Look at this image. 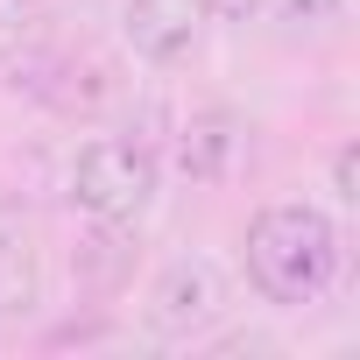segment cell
Returning <instances> with one entry per match:
<instances>
[{"instance_id":"obj_2","label":"cell","mask_w":360,"mask_h":360,"mask_svg":"<svg viewBox=\"0 0 360 360\" xmlns=\"http://www.w3.org/2000/svg\"><path fill=\"white\" fill-rule=\"evenodd\" d=\"M162 191V162L148 141H127V134H99L78 148L71 162V205L99 226H134Z\"/></svg>"},{"instance_id":"obj_1","label":"cell","mask_w":360,"mask_h":360,"mask_svg":"<svg viewBox=\"0 0 360 360\" xmlns=\"http://www.w3.org/2000/svg\"><path fill=\"white\" fill-rule=\"evenodd\" d=\"M248 283L269 297V304H318L325 283L339 276V226L318 212V205H262L248 219Z\"/></svg>"},{"instance_id":"obj_5","label":"cell","mask_w":360,"mask_h":360,"mask_svg":"<svg viewBox=\"0 0 360 360\" xmlns=\"http://www.w3.org/2000/svg\"><path fill=\"white\" fill-rule=\"evenodd\" d=\"M240 148H248V127H240L233 113L205 106V113H191V120H184V141H176V169H184L191 184H226V176H233V162H240Z\"/></svg>"},{"instance_id":"obj_9","label":"cell","mask_w":360,"mask_h":360,"mask_svg":"<svg viewBox=\"0 0 360 360\" xmlns=\"http://www.w3.org/2000/svg\"><path fill=\"white\" fill-rule=\"evenodd\" d=\"M332 191H339V205H360V148L353 141L332 155Z\"/></svg>"},{"instance_id":"obj_7","label":"cell","mask_w":360,"mask_h":360,"mask_svg":"<svg viewBox=\"0 0 360 360\" xmlns=\"http://www.w3.org/2000/svg\"><path fill=\"white\" fill-rule=\"evenodd\" d=\"M36 297H43L36 240L15 212H0V311H36Z\"/></svg>"},{"instance_id":"obj_4","label":"cell","mask_w":360,"mask_h":360,"mask_svg":"<svg viewBox=\"0 0 360 360\" xmlns=\"http://www.w3.org/2000/svg\"><path fill=\"white\" fill-rule=\"evenodd\" d=\"M134 57L148 64H184L198 57V36H205V0H127V15H120Z\"/></svg>"},{"instance_id":"obj_10","label":"cell","mask_w":360,"mask_h":360,"mask_svg":"<svg viewBox=\"0 0 360 360\" xmlns=\"http://www.w3.org/2000/svg\"><path fill=\"white\" fill-rule=\"evenodd\" d=\"M269 8V0H205V15H219V22H255Z\"/></svg>"},{"instance_id":"obj_6","label":"cell","mask_w":360,"mask_h":360,"mask_svg":"<svg viewBox=\"0 0 360 360\" xmlns=\"http://www.w3.org/2000/svg\"><path fill=\"white\" fill-rule=\"evenodd\" d=\"M50 36H57V8H50V0H0V64H8V71L43 64Z\"/></svg>"},{"instance_id":"obj_3","label":"cell","mask_w":360,"mask_h":360,"mask_svg":"<svg viewBox=\"0 0 360 360\" xmlns=\"http://www.w3.org/2000/svg\"><path fill=\"white\" fill-rule=\"evenodd\" d=\"M141 318H148L155 339H205V332L226 318V276H219L205 255H176V262H162V276L148 283Z\"/></svg>"},{"instance_id":"obj_8","label":"cell","mask_w":360,"mask_h":360,"mask_svg":"<svg viewBox=\"0 0 360 360\" xmlns=\"http://www.w3.org/2000/svg\"><path fill=\"white\" fill-rule=\"evenodd\" d=\"M269 8L283 15L290 36H332L346 22V0H269Z\"/></svg>"}]
</instances>
